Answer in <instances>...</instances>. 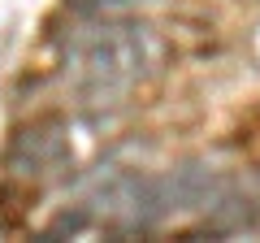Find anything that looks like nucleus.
Masks as SVG:
<instances>
[{"mask_svg":"<svg viewBox=\"0 0 260 243\" xmlns=\"http://www.w3.org/2000/svg\"><path fill=\"white\" fill-rule=\"evenodd\" d=\"M152 56L156 48L139 26H113L83 52V78L95 92H121L148 74Z\"/></svg>","mask_w":260,"mask_h":243,"instance_id":"nucleus-1","label":"nucleus"}]
</instances>
